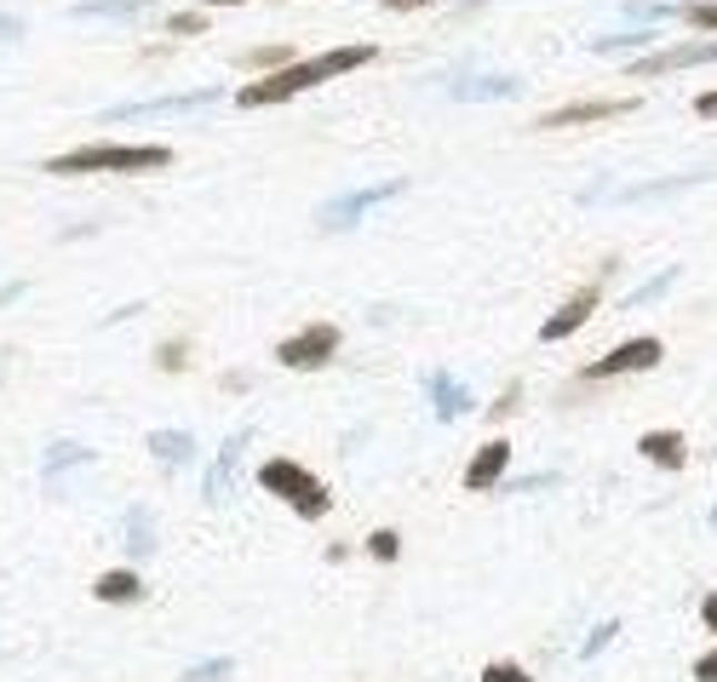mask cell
Here are the masks:
<instances>
[{"label": "cell", "instance_id": "1", "mask_svg": "<svg viewBox=\"0 0 717 682\" xmlns=\"http://www.w3.org/2000/svg\"><path fill=\"white\" fill-rule=\"evenodd\" d=\"M373 58H380V47H373V41L327 47V52H316V58H293L287 70H270V75L248 81L242 92H235V110H270V104H287V98L311 92V86H327V81L351 75V70H367Z\"/></svg>", "mask_w": 717, "mask_h": 682}, {"label": "cell", "instance_id": "2", "mask_svg": "<svg viewBox=\"0 0 717 682\" xmlns=\"http://www.w3.org/2000/svg\"><path fill=\"white\" fill-rule=\"evenodd\" d=\"M41 166H47L52 179H98V173L144 179V173L173 166V150H166V144H110V139H92V144H75V150H63V155H47Z\"/></svg>", "mask_w": 717, "mask_h": 682}, {"label": "cell", "instance_id": "3", "mask_svg": "<svg viewBox=\"0 0 717 682\" xmlns=\"http://www.w3.org/2000/svg\"><path fill=\"white\" fill-rule=\"evenodd\" d=\"M259 488H264L270 499H282L293 517H304V522H322L327 510H333L327 482H322L316 470H304L299 459H264V465H259Z\"/></svg>", "mask_w": 717, "mask_h": 682}, {"label": "cell", "instance_id": "4", "mask_svg": "<svg viewBox=\"0 0 717 682\" xmlns=\"http://www.w3.org/2000/svg\"><path fill=\"white\" fill-rule=\"evenodd\" d=\"M339 345H345L339 322H304L299 333H287L282 345H276V362H282L287 373H322V367L339 356Z\"/></svg>", "mask_w": 717, "mask_h": 682}, {"label": "cell", "instance_id": "5", "mask_svg": "<svg viewBox=\"0 0 717 682\" xmlns=\"http://www.w3.org/2000/svg\"><path fill=\"white\" fill-rule=\"evenodd\" d=\"M666 362V345L655 333H637V338H620L608 356H597V362H586L579 367V379L586 385H603V379H632V373H648V367H660Z\"/></svg>", "mask_w": 717, "mask_h": 682}, {"label": "cell", "instance_id": "6", "mask_svg": "<svg viewBox=\"0 0 717 682\" xmlns=\"http://www.w3.org/2000/svg\"><path fill=\"white\" fill-rule=\"evenodd\" d=\"M219 104V86H190L179 98H144V104H115L104 110V126H127V121H166V115H195V110H213Z\"/></svg>", "mask_w": 717, "mask_h": 682}, {"label": "cell", "instance_id": "7", "mask_svg": "<svg viewBox=\"0 0 717 682\" xmlns=\"http://www.w3.org/2000/svg\"><path fill=\"white\" fill-rule=\"evenodd\" d=\"M402 190H407L402 179H385V184H362V190H351V195H333L327 207L316 213V224H322V230H356L362 213L385 207V201H396Z\"/></svg>", "mask_w": 717, "mask_h": 682}, {"label": "cell", "instance_id": "8", "mask_svg": "<svg viewBox=\"0 0 717 682\" xmlns=\"http://www.w3.org/2000/svg\"><path fill=\"white\" fill-rule=\"evenodd\" d=\"M637 110V98H574V104L545 110L534 126L539 132H574V126H597V121H620Z\"/></svg>", "mask_w": 717, "mask_h": 682}, {"label": "cell", "instance_id": "9", "mask_svg": "<svg viewBox=\"0 0 717 682\" xmlns=\"http://www.w3.org/2000/svg\"><path fill=\"white\" fill-rule=\"evenodd\" d=\"M603 311V276H592V282H579L563 304H557V311L552 316H545V327H539V338H545V345H563V338H574L579 327H586L592 316Z\"/></svg>", "mask_w": 717, "mask_h": 682}, {"label": "cell", "instance_id": "10", "mask_svg": "<svg viewBox=\"0 0 717 682\" xmlns=\"http://www.w3.org/2000/svg\"><path fill=\"white\" fill-rule=\"evenodd\" d=\"M700 63H717V41H683V47L643 52V58H632V63H626V75L655 81V75H677V70H700Z\"/></svg>", "mask_w": 717, "mask_h": 682}, {"label": "cell", "instance_id": "11", "mask_svg": "<svg viewBox=\"0 0 717 682\" xmlns=\"http://www.w3.org/2000/svg\"><path fill=\"white\" fill-rule=\"evenodd\" d=\"M511 441L505 436H488L483 448L471 454V465H465V493H494L499 482H505V470H511Z\"/></svg>", "mask_w": 717, "mask_h": 682}, {"label": "cell", "instance_id": "12", "mask_svg": "<svg viewBox=\"0 0 717 682\" xmlns=\"http://www.w3.org/2000/svg\"><path fill=\"white\" fill-rule=\"evenodd\" d=\"M248 441H253V430H248V425L224 436V448H219V459H213V470H208V482H201L208 505H224V499H230V476H235V459H242Z\"/></svg>", "mask_w": 717, "mask_h": 682}, {"label": "cell", "instance_id": "13", "mask_svg": "<svg viewBox=\"0 0 717 682\" xmlns=\"http://www.w3.org/2000/svg\"><path fill=\"white\" fill-rule=\"evenodd\" d=\"M637 454L655 470H683V465H689V436H683V430H643Z\"/></svg>", "mask_w": 717, "mask_h": 682}, {"label": "cell", "instance_id": "14", "mask_svg": "<svg viewBox=\"0 0 717 682\" xmlns=\"http://www.w3.org/2000/svg\"><path fill=\"white\" fill-rule=\"evenodd\" d=\"M425 390H431V407H436V419H442V425L460 419V414H471V390L454 379L448 367H431V373H425Z\"/></svg>", "mask_w": 717, "mask_h": 682}, {"label": "cell", "instance_id": "15", "mask_svg": "<svg viewBox=\"0 0 717 682\" xmlns=\"http://www.w3.org/2000/svg\"><path fill=\"white\" fill-rule=\"evenodd\" d=\"M92 597L110 602V608H127V602L144 597V579H139V568H104L92 579Z\"/></svg>", "mask_w": 717, "mask_h": 682}, {"label": "cell", "instance_id": "16", "mask_svg": "<svg viewBox=\"0 0 717 682\" xmlns=\"http://www.w3.org/2000/svg\"><path fill=\"white\" fill-rule=\"evenodd\" d=\"M70 18H81V23H139V18H150V0H81Z\"/></svg>", "mask_w": 717, "mask_h": 682}, {"label": "cell", "instance_id": "17", "mask_svg": "<svg viewBox=\"0 0 717 682\" xmlns=\"http://www.w3.org/2000/svg\"><path fill=\"white\" fill-rule=\"evenodd\" d=\"M660 29H626V35H597L592 58H632V52H655Z\"/></svg>", "mask_w": 717, "mask_h": 682}, {"label": "cell", "instance_id": "18", "mask_svg": "<svg viewBox=\"0 0 717 682\" xmlns=\"http://www.w3.org/2000/svg\"><path fill=\"white\" fill-rule=\"evenodd\" d=\"M144 448H150L161 465H190V459H195V436H190V430H150Z\"/></svg>", "mask_w": 717, "mask_h": 682}, {"label": "cell", "instance_id": "19", "mask_svg": "<svg viewBox=\"0 0 717 682\" xmlns=\"http://www.w3.org/2000/svg\"><path fill=\"white\" fill-rule=\"evenodd\" d=\"M454 98H471V104H488V98H517V75H471L454 86Z\"/></svg>", "mask_w": 717, "mask_h": 682}, {"label": "cell", "instance_id": "20", "mask_svg": "<svg viewBox=\"0 0 717 682\" xmlns=\"http://www.w3.org/2000/svg\"><path fill=\"white\" fill-rule=\"evenodd\" d=\"M155 551V528H150V510L144 505H132L127 510V557L139 562V557H150Z\"/></svg>", "mask_w": 717, "mask_h": 682}, {"label": "cell", "instance_id": "21", "mask_svg": "<svg viewBox=\"0 0 717 682\" xmlns=\"http://www.w3.org/2000/svg\"><path fill=\"white\" fill-rule=\"evenodd\" d=\"M70 465H92V448H81V441H52L47 448V476L70 470Z\"/></svg>", "mask_w": 717, "mask_h": 682}, {"label": "cell", "instance_id": "22", "mask_svg": "<svg viewBox=\"0 0 717 682\" xmlns=\"http://www.w3.org/2000/svg\"><path fill=\"white\" fill-rule=\"evenodd\" d=\"M362 551H367L373 562H396V557H402V533H396V528H373V533L362 539Z\"/></svg>", "mask_w": 717, "mask_h": 682}, {"label": "cell", "instance_id": "23", "mask_svg": "<svg viewBox=\"0 0 717 682\" xmlns=\"http://www.w3.org/2000/svg\"><path fill=\"white\" fill-rule=\"evenodd\" d=\"M689 184H700L695 173H683V179H666V184H632V190H620L614 201H660V195H671V190H689Z\"/></svg>", "mask_w": 717, "mask_h": 682}, {"label": "cell", "instance_id": "24", "mask_svg": "<svg viewBox=\"0 0 717 682\" xmlns=\"http://www.w3.org/2000/svg\"><path fill=\"white\" fill-rule=\"evenodd\" d=\"M626 18L643 23V29H660L666 18H683V7H666V0H637V7H626Z\"/></svg>", "mask_w": 717, "mask_h": 682}, {"label": "cell", "instance_id": "25", "mask_svg": "<svg viewBox=\"0 0 717 682\" xmlns=\"http://www.w3.org/2000/svg\"><path fill=\"white\" fill-rule=\"evenodd\" d=\"M155 367H161V373H184V367H190V338H184V333L166 338V345L155 350Z\"/></svg>", "mask_w": 717, "mask_h": 682}, {"label": "cell", "instance_id": "26", "mask_svg": "<svg viewBox=\"0 0 717 682\" xmlns=\"http://www.w3.org/2000/svg\"><path fill=\"white\" fill-rule=\"evenodd\" d=\"M671 287H677V269H660L655 282H643V287H637V293L626 298V311H643V304H655V298H666Z\"/></svg>", "mask_w": 717, "mask_h": 682}, {"label": "cell", "instance_id": "27", "mask_svg": "<svg viewBox=\"0 0 717 682\" xmlns=\"http://www.w3.org/2000/svg\"><path fill=\"white\" fill-rule=\"evenodd\" d=\"M683 23H695L700 35H717V0H689V7H683Z\"/></svg>", "mask_w": 717, "mask_h": 682}, {"label": "cell", "instance_id": "28", "mask_svg": "<svg viewBox=\"0 0 717 682\" xmlns=\"http://www.w3.org/2000/svg\"><path fill=\"white\" fill-rule=\"evenodd\" d=\"M614 637H620V620H603V625H592V637L579 642V660H597V654H603V648H608Z\"/></svg>", "mask_w": 717, "mask_h": 682}, {"label": "cell", "instance_id": "29", "mask_svg": "<svg viewBox=\"0 0 717 682\" xmlns=\"http://www.w3.org/2000/svg\"><path fill=\"white\" fill-rule=\"evenodd\" d=\"M483 682H534V676H528V665H517V660H488V665H483Z\"/></svg>", "mask_w": 717, "mask_h": 682}, {"label": "cell", "instance_id": "30", "mask_svg": "<svg viewBox=\"0 0 717 682\" xmlns=\"http://www.w3.org/2000/svg\"><path fill=\"white\" fill-rule=\"evenodd\" d=\"M201 29H208V12H201V7H190V12H173V18H166V35H201Z\"/></svg>", "mask_w": 717, "mask_h": 682}, {"label": "cell", "instance_id": "31", "mask_svg": "<svg viewBox=\"0 0 717 682\" xmlns=\"http://www.w3.org/2000/svg\"><path fill=\"white\" fill-rule=\"evenodd\" d=\"M230 671H235L230 660H201V665H190V671H184V682H224Z\"/></svg>", "mask_w": 717, "mask_h": 682}, {"label": "cell", "instance_id": "32", "mask_svg": "<svg viewBox=\"0 0 717 682\" xmlns=\"http://www.w3.org/2000/svg\"><path fill=\"white\" fill-rule=\"evenodd\" d=\"M517 407H523V385H505V390H499V401L488 407V419H511Z\"/></svg>", "mask_w": 717, "mask_h": 682}, {"label": "cell", "instance_id": "33", "mask_svg": "<svg viewBox=\"0 0 717 682\" xmlns=\"http://www.w3.org/2000/svg\"><path fill=\"white\" fill-rule=\"evenodd\" d=\"M539 488H557V470H539V476H517V493H539Z\"/></svg>", "mask_w": 717, "mask_h": 682}, {"label": "cell", "instance_id": "34", "mask_svg": "<svg viewBox=\"0 0 717 682\" xmlns=\"http://www.w3.org/2000/svg\"><path fill=\"white\" fill-rule=\"evenodd\" d=\"M695 682H717V648H706V654L695 660Z\"/></svg>", "mask_w": 717, "mask_h": 682}, {"label": "cell", "instance_id": "35", "mask_svg": "<svg viewBox=\"0 0 717 682\" xmlns=\"http://www.w3.org/2000/svg\"><path fill=\"white\" fill-rule=\"evenodd\" d=\"M700 625L717 637V591H706V597H700Z\"/></svg>", "mask_w": 717, "mask_h": 682}, {"label": "cell", "instance_id": "36", "mask_svg": "<svg viewBox=\"0 0 717 682\" xmlns=\"http://www.w3.org/2000/svg\"><path fill=\"white\" fill-rule=\"evenodd\" d=\"M436 0H385V12H431Z\"/></svg>", "mask_w": 717, "mask_h": 682}, {"label": "cell", "instance_id": "37", "mask_svg": "<svg viewBox=\"0 0 717 682\" xmlns=\"http://www.w3.org/2000/svg\"><path fill=\"white\" fill-rule=\"evenodd\" d=\"M0 41H23V18H7V12H0Z\"/></svg>", "mask_w": 717, "mask_h": 682}, {"label": "cell", "instance_id": "38", "mask_svg": "<svg viewBox=\"0 0 717 682\" xmlns=\"http://www.w3.org/2000/svg\"><path fill=\"white\" fill-rule=\"evenodd\" d=\"M695 115H706V121H717V92H700V98H695Z\"/></svg>", "mask_w": 717, "mask_h": 682}, {"label": "cell", "instance_id": "39", "mask_svg": "<svg viewBox=\"0 0 717 682\" xmlns=\"http://www.w3.org/2000/svg\"><path fill=\"white\" fill-rule=\"evenodd\" d=\"M190 7H201V12H208V7H248V0H190Z\"/></svg>", "mask_w": 717, "mask_h": 682}, {"label": "cell", "instance_id": "40", "mask_svg": "<svg viewBox=\"0 0 717 682\" xmlns=\"http://www.w3.org/2000/svg\"><path fill=\"white\" fill-rule=\"evenodd\" d=\"M23 293H29L23 282H12V287H0V304H12V298H23Z\"/></svg>", "mask_w": 717, "mask_h": 682}, {"label": "cell", "instance_id": "41", "mask_svg": "<svg viewBox=\"0 0 717 682\" xmlns=\"http://www.w3.org/2000/svg\"><path fill=\"white\" fill-rule=\"evenodd\" d=\"M711 528H717V510H711Z\"/></svg>", "mask_w": 717, "mask_h": 682}]
</instances>
